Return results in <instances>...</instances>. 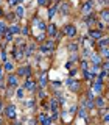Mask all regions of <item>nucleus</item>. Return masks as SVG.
<instances>
[{"label": "nucleus", "instance_id": "f257e3e1", "mask_svg": "<svg viewBox=\"0 0 109 125\" xmlns=\"http://www.w3.org/2000/svg\"><path fill=\"white\" fill-rule=\"evenodd\" d=\"M92 0H87L86 3H83V6H81V11H83V14L84 16H89L90 14V11H92Z\"/></svg>", "mask_w": 109, "mask_h": 125}, {"label": "nucleus", "instance_id": "f03ea898", "mask_svg": "<svg viewBox=\"0 0 109 125\" xmlns=\"http://www.w3.org/2000/svg\"><path fill=\"white\" fill-rule=\"evenodd\" d=\"M65 35L70 36V38H73V36L77 35V28H75L73 25H67V27H65Z\"/></svg>", "mask_w": 109, "mask_h": 125}, {"label": "nucleus", "instance_id": "7ed1b4c3", "mask_svg": "<svg viewBox=\"0 0 109 125\" xmlns=\"http://www.w3.org/2000/svg\"><path fill=\"white\" fill-rule=\"evenodd\" d=\"M6 116L8 117H14L16 116V108H14V105H9V106H6Z\"/></svg>", "mask_w": 109, "mask_h": 125}, {"label": "nucleus", "instance_id": "20e7f679", "mask_svg": "<svg viewBox=\"0 0 109 125\" xmlns=\"http://www.w3.org/2000/svg\"><path fill=\"white\" fill-rule=\"evenodd\" d=\"M19 75H25V77H30V74H31V70H30V67H19Z\"/></svg>", "mask_w": 109, "mask_h": 125}, {"label": "nucleus", "instance_id": "39448f33", "mask_svg": "<svg viewBox=\"0 0 109 125\" xmlns=\"http://www.w3.org/2000/svg\"><path fill=\"white\" fill-rule=\"evenodd\" d=\"M8 84L9 86H16L17 84V77L16 75H8Z\"/></svg>", "mask_w": 109, "mask_h": 125}, {"label": "nucleus", "instance_id": "423d86ee", "mask_svg": "<svg viewBox=\"0 0 109 125\" xmlns=\"http://www.w3.org/2000/svg\"><path fill=\"white\" fill-rule=\"evenodd\" d=\"M101 86H103V84H101V81L100 80H97V83H94V86H92V89H94V92H101Z\"/></svg>", "mask_w": 109, "mask_h": 125}, {"label": "nucleus", "instance_id": "0eeeda50", "mask_svg": "<svg viewBox=\"0 0 109 125\" xmlns=\"http://www.w3.org/2000/svg\"><path fill=\"white\" fill-rule=\"evenodd\" d=\"M25 88H27L28 91H34V89H36V84H34V81H31V80L28 78V80H27V83H25Z\"/></svg>", "mask_w": 109, "mask_h": 125}, {"label": "nucleus", "instance_id": "6e6552de", "mask_svg": "<svg viewBox=\"0 0 109 125\" xmlns=\"http://www.w3.org/2000/svg\"><path fill=\"white\" fill-rule=\"evenodd\" d=\"M98 41H100V42H98V44H100V47H103V49H106L108 45H109V39H108V38H100Z\"/></svg>", "mask_w": 109, "mask_h": 125}, {"label": "nucleus", "instance_id": "1a4fd4ad", "mask_svg": "<svg viewBox=\"0 0 109 125\" xmlns=\"http://www.w3.org/2000/svg\"><path fill=\"white\" fill-rule=\"evenodd\" d=\"M8 31H9V33H13V35H16V33H19V31H20V28H19L16 24H13L11 27L8 28Z\"/></svg>", "mask_w": 109, "mask_h": 125}, {"label": "nucleus", "instance_id": "9d476101", "mask_svg": "<svg viewBox=\"0 0 109 125\" xmlns=\"http://www.w3.org/2000/svg\"><path fill=\"white\" fill-rule=\"evenodd\" d=\"M24 13H25V9L22 8V6H17V8H16V16H17V17H24Z\"/></svg>", "mask_w": 109, "mask_h": 125}, {"label": "nucleus", "instance_id": "9b49d317", "mask_svg": "<svg viewBox=\"0 0 109 125\" xmlns=\"http://www.w3.org/2000/svg\"><path fill=\"white\" fill-rule=\"evenodd\" d=\"M69 9H70V5H69V3H64V5L61 6V13H62V14H69Z\"/></svg>", "mask_w": 109, "mask_h": 125}, {"label": "nucleus", "instance_id": "f8f14e48", "mask_svg": "<svg viewBox=\"0 0 109 125\" xmlns=\"http://www.w3.org/2000/svg\"><path fill=\"white\" fill-rule=\"evenodd\" d=\"M90 36H92V39H100L101 38V33L100 31H90Z\"/></svg>", "mask_w": 109, "mask_h": 125}, {"label": "nucleus", "instance_id": "ddd939ff", "mask_svg": "<svg viewBox=\"0 0 109 125\" xmlns=\"http://www.w3.org/2000/svg\"><path fill=\"white\" fill-rule=\"evenodd\" d=\"M92 61H94V64H100V61H101L100 55H92Z\"/></svg>", "mask_w": 109, "mask_h": 125}, {"label": "nucleus", "instance_id": "4468645a", "mask_svg": "<svg viewBox=\"0 0 109 125\" xmlns=\"http://www.w3.org/2000/svg\"><path fill=\"white\" fill-rule=\"evenodd\" d=\"M55 31H56V27H55V24H51L50 27H48V33H50L51 36H55Z\"/></svg>", "mask_w": 109, "mask_h": 125}, {"label": "nucleus", "instance_id": "2eb2a0df", "mask_svg": "<svg viewBox=\"0 0 109 125\" xmlns=\"http://www.w3.org/2000/svg\"><path fill=\"white\" fill-rule=\"evenodd\" d=\"M5 39L6 41H13V33H9L8 30L5 31Z\"/></svg>", "mask_w": 109, "mask_h": 125}, {"label": "nucleus", "instance_id": "dca6fc26", "mask_svg": "<svg viewBox=\"0 0 109 125\" xmlns=\"http://www.w3.org/2000/svg\"><path fill=\"white\" fill-rule=\"evenodd\" d=\"M5 69L6 70H13V69H14V66L11 64V62H8V61H5Z\"/></svg>", "mask_w": 109, "mask_h": 125}, {"label": "nucleus", "instance_id": "f3484780", "mask_svg": "<svg viewBox=\"0 0 109 125\" xmlns=\"http://www.w3.org/2000/svg\"><path fill=\"white\" fill-rule=\"evenodd\" d=\"M97 106H100V108H101V106H104V100H103L101 97H100V98H97Z\"/></svg>", "mask_w": 109, "mask_h": 125}, {"label": "nucleus", "instance_id": "a211bd4d", "mask_svg": "<svg viewBox=\"0 0 109 125\" xmlns=\"http://www.w3.org/2000/svg\"><path fill=\"white\" fill-rule=\"evenodd\" d=\"M86 113H87V111H86L84 108H81V110L78 111V116H80V117H86Z\"/></svg>", "mask_w": 109, "mask_h": 125}, {"label": "nucleus", "instance_id": "6ab92c4d", "mask_svg": "<svg viewBox=\"0 0 109 125\" xmlns=\"http://www.w3.org/2000/svg\"><path fill=\"white\" fill-rule=\"evenodd\" d=\"M84 78H87V80L89 78H94V74H90L89 70H84Z\"/></svg>", "mask_w": 109, "mask_h": 125}, {"label": "nucleus", "instance_id": "aec40b11", "mask_svg": "<svg viewBox=\"0 0 109 125\" xmlns=\"http://www.w3.org/2000/svg\"><path fill=\"white\" fill-rule=\"evenodd\" d=\"M101 17H103V21H109V11H103Z\"/></svg>", "mask_w": 109, "mask_h": 125}, {"label": "nucleus", "instance_id": "412c9836", "mask_svg": "<svg viewBox=\"0 0 109 125\" xmlns=\"http://www.w3.org/2000/svg\"><path fill=\"white\" fill-rule=\"evenodd\" d=\"M45 47H47V49H53L55 47V44H53V42H51V41H47V42H45Z\"/></svg>", "mask_w": 109, "mask_h": 125}, {"label": "nucleus", "instance_id": "4be33fe9", "mask_svg": "<svg viewBox=\"0 0 109 125\" xmlns=\"http://www.w3.org/2000/svg\"><path fill=\"white\" fill-rule=\"evenodd\" d=\"M45 81H47V77H45V74H42L41 75V86H44Z\"/></svg>", "mask_w": 109, "mask_h": 125}, {"label": "nucleus", "instance_id": "5701e85b", "mask_svg": "<svg viewBox=\"0 0 109 125\" xmlns=\"http://www.w3.org/2000/svg\"><path fill=\"white\" fill-rule=\"evenodd\" d=\"M77 47H78L77 44H70V45H69V50H70V52H77Z\"/></svg>", "mask_w": 109, "mask_h": 125}, {"label": "nucleus", "instance_id": "b1692460", "mask_svg": "<svg viewBox=\"0 0 109 125\" xmlns=\"http://www.w3.org/2000/svg\"><path fill=\"white\" fill-rule=\"evenodd\" d=\"M6 31V25L3 22H0V33H5Z\"/></svg>", "mask_w": 109, "mask_h": 125}, {"label": "nucleus", "instance_id": "393cba45", "mask_svg": "<svg viewBox=\"0 0 109 125\" xmlns=\"http://www.w3.org/2000/svg\"><path fill=\"white\" fill-rule=\"evenodd\" d=\"M55 13H56V6H53V8L50 9V13H48V17H53V16H55Z\"/></svg>", "mask_w": 109, "mask_h": 125}, {"label": "nucleus", "instance_id": "a878e982", "mask_svg": "<svg viewBox=\"0 0 109 125\" xmlns=\"http://www.w3.org/2000/svg\"><path fill=\"white\" fill-rule=\"evenodd\" d=\"M51 110H53V111H56V110H58V105H56V100H55V98L51 100Z\"/></svg>", "mask_w": 109, "mask_h": 125}, {"label": "nucleus", "instance_id": "bb28decb", "mask_svg": "<svg viewBox=\"0 0 109 125\" xmlns=\"http://www.w3.org/2000/svg\"><path fill=\"white\" fill-rule=\"evenodd\" d=\"M31 52H34V45H30L28 50H27V55H31Z\"/></svg>", "mask_w": 109, "mask_h": 125}, {"label": "nucleus", "instance_id": "cd10ccee", "mask_svg": "<svg viewBox=\"0 0 109 125\" xmlns=\"http://www.w3.org/2000/svg\"><path fill=\"white\" fill-rule=\"evenodd\" d=\"M19 2H22V0H9V5H13V6H14V5H17Z\"/></svg>", "mask_w": 109, "mask_h": 125}, {"label": "nucleus", "instance_id": "c85d7f7f", "mask_svg": "<svg viewBox=\"0 0 109 125\" xmlns=\"http://www.w3.org/2000/svg\"><path fill=\"white\" fill-rule=\"evenodd\" d=\"M103 55H104L106 58H109V50H108V47H106V49H103Z\"/></svg>", "mask_w": 109, "mask_h": 125}, {"label": "nucleus", "instance_id": "c756f323", "mask_svg": "<svg viewBox=\"0 0 109 125\" xmlns=\"http://www.w3.org/2000/svg\"><path fill=\"white\" fill-rule=\"evenodd\" d=\"M17 97H19V98L24 97V91H22V89H19V91H17Z\"/></svg>", "mask_w": 109, "mask_h": 125}, {"label": "nucleus", "instance_id": "7c9ffc66", "mask_svg": "<svg viewBox=\"0 0 109 125\" xmlns=\"http://www.w3.org/2000/svg\"><path fill=\"white\" fill-rule=\"evenodd\" d=\"M45 27H47V25H45L44 22H39V28H41V30H45Z\"/></svg>", "mask_w": 109, "mask_h": 125}, {"label": "nucleus", "instance_id": "2f4dec72", "mask_svg": "<svg viewBox=\"0 0 109 125\" xmlns=\"http://www.w3.org/2000/svg\"><path fill=\"white\" fill-rule=\"evenodd\" d=\"M103 67H104V70H109V62H104Z\"/></svg>", "mask_w": 109, "mask_h": 125}, {"label": "nucleus", "instance_id": "473e14b6", "mask_svg": "<svg viewBox=\"0 0 109 125\" xmlns=\"http://www.w3.org/2000/svg\"><path fill=\"white\" fill-rule=\"evenodd\" d=\"M45 2H47V0H38L39 5H45Z\"/></svg>", "mask_w": 109, "mask_h": 125}, {"label": "nucleus", "instance_id": "72a5a7b5", "mask_svg": "<svg viewBox=\"0 0 109 125\" xmlns=\"http://www.w3.org/2000/svg\"><path fill=\"white\" fill-rule=\"evenodd\" d=\"M83 69H84V70L87 69V62H86V61H83Z\"/></svg>", "mask_w": 109, "mask_h": 125}, {"label": "nucleus", "instance_id": "f704fd0d", "mask_svg": "<svg viewBox=\"0 0 109 125\" xmlns=\"http://www.w3.org/2000/svg\"><path fill=\"white\" fill-rule=\"evenodd\" d=\"M104 120H109V114H106V116H104Z\"/></svg>", "mask_w": 109, "mask_h": 125}, {"label": "nucleus", "instance_id": "c9c22d12", "mask_svg": "<svg viewBox=\"0 0 109 125\" xmlns=\"http://www.w3.org/2000/svg\"><path fill=\"white\" fill-rule=\"evenodd\" d=\"M2 16H3V11H2V9H0V17H2Z\"/></svg>", "mask_w": 109, "mask_h": 125}, {"label": "nucleus", "instance_id": "e433bc0d", "mask_svg": "<svg viewBox=\"0 0 109 125\" xmlns=\"http://www.w3.org/2000/svg\"><path fill=\"white\" fill-rule=\"evenodd\" d=\"M0 110H2V105H0Z\"/></svg>", "mask_w": 109, "mask_h": 125}, {"label": "nucleus", "instance_id": "4c0bfd02", "mask_svg": "<svg viewBox=\"0 0 109 125\" xmlns=\"http://www.w3.org/2000/svg\"><path fill=\"white\" fill-rule=\"evenodd\" d=\"M0 124H2V120H0Z\"/></svg>", "mask_w": 109, "mask_h": 125}, {"label": "nucleus", "instance_id": "58836bf2", "mask_svg": "<svg viewBox=\"0 0 109 125\" xmlns=\"http://www.w3.org/2000/svg\"><path fill=\"white\" fill-rule=\"evenodd\" d=\"M58 2H59V0H58Z\"/></svg>", "mask_w": 109, "mask_h": 125}]
</instances>
